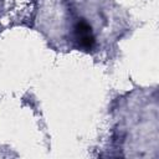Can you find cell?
Listing matches in <instances>:
<instances>
[{
	"mask_svg": "<svg viewBox=\"0 0 159 159\" xmlns=\"http://www.w3.org/2000/svg\"><path fill=\"white\" fill-rule=\"evenodd\" d=\"M73 37L78 47L83 50H91L94 46V36L92 32V27L84 20H80L76 22L73 27Z\"/></svg>",
	"mask_w": 159,
	"mask_h": 159,
	"instance_id": "obj_1",
	"label": "cell"
}]
</instances>
